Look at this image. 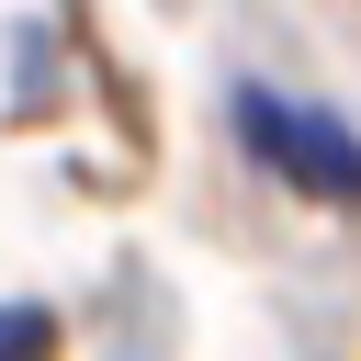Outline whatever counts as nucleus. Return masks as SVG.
I'll use <instances>...</instances> for the list:
<instances>
[{
	"label": "nucleus",
	"instance_id": "nucleus-1",
	"mask_svg": "<svg viewBox=\"0 0 361 361\" xmlns=\"http://www.w3.org/2000/svg\"><path fill=\"white\" fill-rule=\"evenodd\" d=\"M237 124H248V147L282 169V180H305V192H327V203H361V147L338 135V124H316V113H293V102H237Z\"/></svg>",
	"mask_w": 361,
	"mask_h": 361
},
{
	"label": "nucleus",
	"instance_id": "nucleus-2",
	"mask_svg": "<svg viewBox=\"0 0 361 361\" xmlns=\"http://www.w3.org/2000/svg\"><path fill=\"white\" fill-rule=\"evenodd\" d=\"M34 350H45V316L11 305V316H0V361H34Z\"/></svg>",
	"mask_w": 361,
	"mask_h": 361
}]
</instances>
